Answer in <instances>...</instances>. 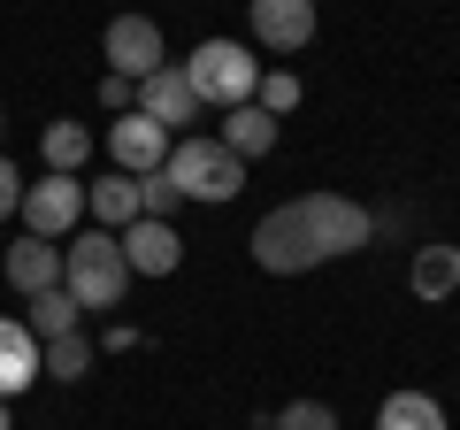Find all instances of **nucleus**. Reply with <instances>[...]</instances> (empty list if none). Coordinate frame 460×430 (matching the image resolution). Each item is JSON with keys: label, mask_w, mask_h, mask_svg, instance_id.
<instances>
[{"label": "nucleus", "mask_w": 460, "mask_h": 430, "mask_svg": "<svg viewBox=\"0 0 460 430\" xmlns=\"http://www.w3.org/2000/svg\"><path fill=\"white\" fill-rule=\"evenodd\" d=\"M368 238H376V215L361 208V200L345 193H299L284 200V208H269L261 223H253V262L269 269V277H307V269L323 262H345V254H361Z\"/></svg>", "instance_id": "1"}, {"label": "nucleus", "mask_w": 460, "mask_h": 430, "mask_svg": "<svg viewBox=\"0 0 460 430\" xmlns=\"http://www.w3.org/2000/svg\"><path fill=\"white\" fill-rule=\"evenodd\" d=\"M62 292L77 300L84 315H115L123 308V292H131V262H123V246H115V231H100V223H77L62 246Z\"/></svg>", "instance_id": "2"}, {"label": "nucleus", "mask_w": 460, "mask_h": 430, "mask_svg": "<svg viewBox=\"0 0 460 430\" xmlns=\"http://www.w3.org/2000/svg\"><path fill=\"white\" fill-rule=\"evenodd\" d=\"M162 177L177 184L184 200H208V208H223V200L246 193V162H238V154H230L215 131L177 139V147H169V162H162Z\"/></svg>", "instance_id": "3"}, {"label": "nucleus", "mask_w": 460, "mask_h": 430, "mask_svg": "<svg viewBox=\"0 0 460 430\" xmlns=\"http://www.w3.org/2000/svg\"><path fill=\"white\" fill-rule=\"evenodd\" d=\"M184 77H192L199 108H246L253 85H261V62H253L246 39H199L192 62H184Z\"/></svg>", "instance_id": "4"}, {"label": "nucleus", "mask_w": 460, "mask_h": 430, "mask_svg": "<svg viewBox=\"0 0 460 430\" xmlns=\"http://www.w3.org/2000/svg\"><path fill=\"white\" fill-rule=\"evenodd\" d=\"M16 215H23V231H31V238H54V246H62V238L84 223V177L47 169L39 184H23V208Z\"/></svg>", "instance_id": "5"}, {"label": "nucleus", "mask_w": 460, "mask_h": 430, "mask_svg": "<svg viewBox=\"0 0 460 430\" xmlns=\"http://www.w3.org/2000/svg\"><path fill=\"white\" fill-rule=\"evenodd\" d=\"M100 54H108V69H115V77H131V85H146L154 69L169 62L162 23H154V16H115V23H108V39H100Z\"/></svg>", "instance_id": "6"}, {"label": "nucleus", "mask_w": 460, "mask_h": 430, "mask_svg": "<svg viewBox=\"0 0 460 430\" xmlns=\"http://www.w3.org/2000/svg\"><path fill=\"white\" fill-rule=\"evenodd\" d=\"M138 116H154L169 139L199 131V93H192V77H184V62H162L146 85H138Z\"/></svg>", "instance_id": "7"}, {"label": "nucleus", "mask_w": 460, "mask_h": 430, "mask_svg": "<svg viewBox=\"0 0 460 430\" xmlns=\"http://www.w3.org/2000/svg\"><path fill=\"white\" fill-rule=\"evenodd\" d=\"M169 147H177V139H169L154 116H138V108L108 123V154H115V169H123V177H154V169L169 162Z\"/></svg>", "instance_id": "8"}, {"label": "nucleus", "mask_w": 460, "mask_h": 430, "mask_svg": "<svg viewBox=\"0 0 460 430\" xmlns=\"http://www.w3.org/2000/svg\"><path fill=\"white\" fill-rule=\"evenodd\" d=\"M115 246H123L131 277H177V262H184V238H177V223H154V215H138L131 231H115Z\"/></svg>", "instance_id": "9"}, {"label": "nucleus", "mask_w": 460, "mask_h": 430, "mask_svg": "<svg viewBox=\"0 0 460 430\" xmlns=\"http://www.w3.org/2000/svg\"><path fill=\"white\" fill-rule=\"evenodd\" d=\"M246 23L269 54H299L314 39V0H246Z\"/></svg>", "instance_id": "10"}, {"label": "nucleus", "mask_w": 460, "mask_h": 430, "mask_svg": "<svg viewBox=\"0 0 460 430\" xmlns=\"http://www.w3.org/2000/svg\"><path fill=\"white\" fill-rule=\"evenodd\" d=\"M39 377H47V369H39V338L23 331V315H0V399L16 408Z\"/></svg>", "instance_id": "11"}, {"label": "nucleus", "mask_w": 460, "mask_h": 430, "mask_svg": "<svg viewBox=\"0 0 460 430\" xmlns=\"http://www.w3.org/2000/svg\"><path fill=\"white\" fill-rule=\"evenodd\" d=\"M0 269H8V284H16L23 300H31V292H54V284H62V246L23 231L16 246H8V262H0Z\"/></svg>", "instance_id": "12"}, {"label": "nucleus", "mask_w": 460, "mask_h": 430, "mask_svg": "<svg viewBox=\"0 0 460 430\" xmlns=\"http://www.w3.org/2000/svg\"><path fill=\"white\" fill-rule=\"evenodd\" d=\"M84 215H93L100 231H131L138 223V177H123V169L115 177H93L84 184Z\"/></svg>", "instance_id": "13"}, {"label": "nucleus", "mask_w": 460, "mask_h": 430, "mask_svg": "<svg viewBox=\"0 0 460 430\" xmlns=\"http://www.w3.org/2000/svg\"><path fill=\"white\" fill-rule=\"evenodd\" d=\"M215 139H223L238 162H261V154H277V116L246 100V108H230V116H223V131H215Z\"/></svg>", "instance_id": "14"}, {"label": "nucleus", "mask_w": 460, "mask_h": 430, "mask_svg": "<svg viewBox=\"0 0 460 430\" xmlns=\"http://www.w3.org/2000/svg\"><path fill=\"white\" fill-rule=\"evenodd\" d=\"M407 284H414V300H453L460 292V246H414Z\"/></svg>", "instance_id": "15"}, {"label": "nucleus", "mask_w": 460, "mask_h": 430, "mask_svg": "<svg viewBox=\"0 0 460 430\" xmlns=\"http://www.w3.org/2000/svg\"><path fill=\"white\" fill-rule=\"evenodd\" d=\"M39 154H47V169H62V177H84V162H93V131H84L77 116H54L47 131H39Z\"/></svg>", "instance_id": "16"}, {"label": "nucleus", "mask_w": 460, "mask_h": 430, "mask_svg": "<svg viewBox=\"0 0 460 430\" xmlns=\"http://www.w3.org/2000/svg\"><path fill=\"white\" fill-rule=\"evenodd\" d=\"M376 430H453V423H445V408L429 392H384L376 399Z\"/></svg>", "instance_id": "17"}, {"label": "nucleus", "mask_w": 460, "mask_h": 430, "mask_svg": "<svg viewBox=\"0 0 460 430\" xmlns=\"http://www.w3.org/2000/svg\"><path fill=\"white\" fill-rule=\"evenodd\" d=\"M77 323H84V308L62 292V284H54V292H31V308H23V331H31L39 346H47V338H69Z\"/></svg>", "instance_id": "18"}, {"label": "nucleus", "mask_w": 460, "mask_h": 430, "mask_svg": "<svg viewBox=\"0 0 460 430\" xmlns=\"http://www.w3.org/2000/svg\"><path fill=\"white\" fill-rule=\"evenodd\" d=\"M39 369H47L54 384H77L84 369H93V338H84V331H69V338H47V346H39Z\"/></svg>", "instance_id": "19"}, {"label": "nucleus", "mask_w": 460, "mask_h": 430, "mask_svg": "<svg viewBox=\"0 0 460 430\" xmlns=\"http://www.w3.org/2000/svg\"><path fill=\"white\" fill-rule=\"evenodd\" d=\"M299 93H307V85H299L292 77V69H261V85H253V108H269V116H292V108H299Z\"/></svg>", "instance_id": "20"}, {"label": "nucleus", "mask_w": 460, "mask_h": 430, "mask_svg": "<svg viewBox=\"0 0 460 430\" xmlns=\"http://www.w3.org/2000/svg\"><path fill=\"white\" fill-rule=\"evenodd\" d=\"M269 430H338V408L330 399H292V408L269 415Z\"/></svg>", "instance_id": "21"}, {"label": "nucleus", "mask_w": 460, "mask_h": 430, "mask_svg": "<svg viewBox=\"0 0 460 430\" xmlns=\"http://www.w3.org/2000/svg\"><path fill=\"white\" fill-rule=\"evenodd\" d=\"M177 208H184V193H177V184L162 177V169H154V177H138V215H154V223H169Z\"/></svg>", "instance_id": "22"}, {"label": "nucleus", "mask_w": 460, "mask_h": 430, "mask_svg": "<svg viewBox=\"0 0 460 430\" xmlns=\"http://www.w3.org/2000/svg\"><path fill=\"white\" fill-rule=\"evenodd\" d=\"M100 108H108V116H131V108H138V85L108 69V77H100Z\"/></svg>", "instance_id": "23"}, {"label": "nucleus", "mask_w": 460, "mask_h": 430, "mask_svg": "<svg viewBox=\"0 0 460 430\" xmlns=\"http://www.w3.org/2000/svg\"><path fill=\"white\" fill-rule=\"evenodd\" d=\"M16 208H23V177H16V162L0 154V223H8Z\"/></svg>", "instance_id": "24"}, {"label": "nucleus", "mask_w": 460, "mask_h": 430, "mask_svg": "<svg viewBox=\"0 0 460 430\" xmlns=\"http://www.w3.org/2000/svg\"><path fill=\"white\" fill-rule=\"evenodd\" d=\"M0 430H16V408H8V399H0Z\"/></svg>", "instance_id": "25"}, {"label": "nucleus", "mask_w": 460, "mask_h": 430, "mask_svg": "<svg viewBox=\"0 0 460 430\" xmlns=\"http://www.w3.org/2000/svg\"><path fill=\"white\" fill-rule=\"evenodd\" d=\"M0 131H8V116H0Z\"/></svg>", "instance_id": "26"}, {"label": "nucleus", "mask_w": 460, "mask_h": 430, "mask_svg": "<svg viewBox=\"0 0 460 430\" xmlns=\"http://www.w3.org/2000/svg\"><path fill=\"white\" fill-rule=\"evenodd\" d=\"M253 430H269V423H253Z\"/></svg>", "instance_id": "27"}]
</instances>
